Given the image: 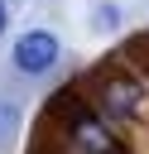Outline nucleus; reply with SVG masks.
Masks as SVG:
<instances>
[{"instance_id":"f257e3e1","label":"nucleus","mask_w":149,"mask_h":154,"mask_svg":"<svg viewBox=\"0 0 149 154\" xmlns=\"http://www.w3.org/2000/svg\"><path fill=\"white\" fill-rule=\"evenodd\" d=\"M53 63H58V38H53L48 29H29V34L14 43V67H19V72L38 77V72H48Z\"/></svg>"},{"instance_id":"f03ea898","label":"nucleus","mask_w":149,"mask_h":154,"mask_svg":"<svg viewBox=\"0 0 149 154\" xmlns=\"http://www.w3.org/2000/svg\"><path fill=\"white\" fill-rule=\"evenodd\" d=\"M72 144L82 149V154H120V144H115V135L91 116V111H72Z\"/></svg>"},{"instance_id":"39448f33","label":"nucleus","mask_w":149,"mask_h":154,"mask_svg":"<svg viewBox=\"0 0 149 154\" xmlns=\"http://www.w3.org/2000/svg\"><path fill=\"white\" fill-rule=\"evenodd\" d=\"M130 58H149V38H130Z\"/></svg>"},{"instance_id":"7ed1b4c3","label":"nucleus","mask_w":149,"mask_h":154,"mask_svg":"<svg viewBox=\"0 0 149 154\" xmlns=\"http://www.w3.org/2000/svg\"><path fill=\"white\" fill-rule=\"evenodd\" d=\"M139 101H144V91H139V82H135V77H125V72L101 77V106H106L111 116H135V111H139Z\"/></svg>"},{"instance_id":"423d86ee","label":"nucleus","mask_w":149,"mask_h":154,"mask_svg":"<svg viewBox=\"0 0 149 154\" xmlns=\"http://www.w3.org/2000/svg\"><path fill=\"white\" fill-rule=\"evenodd\" d=\"M5 24H10V10H5V0H0V34H5Z\"/></svg>"},{"instance_id":"20e7f679","label":"nucleus","mask_w":149,"mask_h":154,"mask_svg":"<svg viewBox=\"0 0 149 154\" xmlns=\"http://www.w3.org/2000/svg\"><path fill=\"white\" fill-rule=\"evenodd\" d=\"M96 24H101V29H115V24H120V10H115V5H101V10H96Z\"/></svg>"}]
</instances>
